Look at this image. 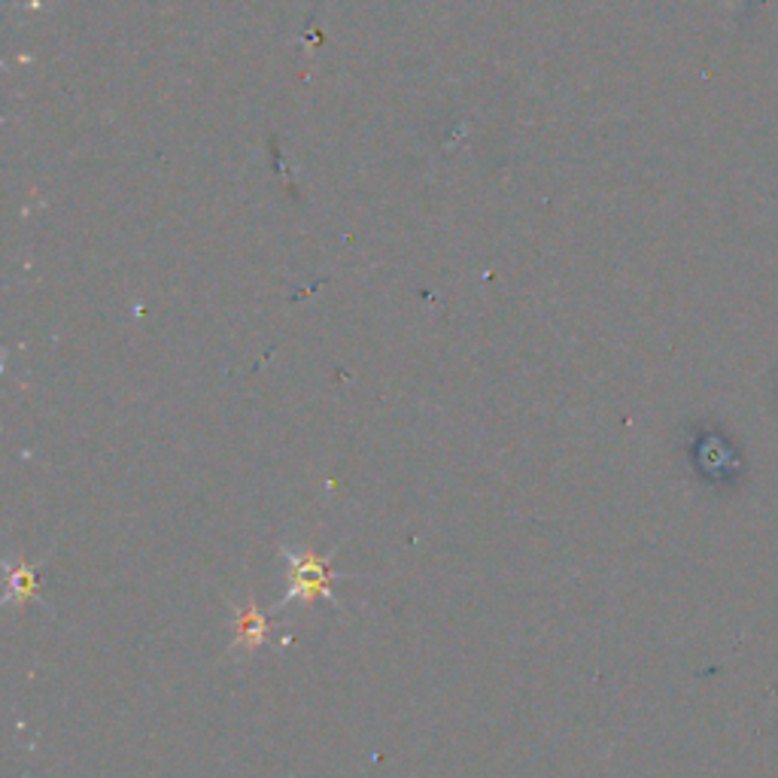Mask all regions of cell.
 I'll list each match as a JSON object with an SVG mask.
<instances>
[{"mask_svg": "<svg viewBox=\"0 0 778 778\" xmlns=\"http://www.w3.org/2000/svg\"><path fill=\"white\" fill-rule=\"evenodd\" d=\"M264 635H268V618H264L259 608L247 606L238 608V620H235V647L240 651H256L262 645Z\"/></svg>", "mask_w": 778, "mask_h": 778, "instance_id": "obj_2", "label": "cell"}, {"mask_svg": "<svg viewBox=\"0 0 778 778\" xmlns=\"http://www.w3.org/2000/svg\"><path fill=\"white\" fill-rule=\"evenodd\" d=\"M286 563H290V590H286V602H314L317 596L335 599V578H331L329 560H323L317 554H290L286 551Z\"/></svg>", "mask_w": 778, "mask_h": 778, "instance_id": "obj_1", "label": "cell"}]
</instances>
